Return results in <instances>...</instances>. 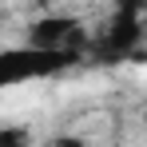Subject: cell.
Segmentation results:
<instances>
[{
    "mask_svg": "<svg viewBox=\"0 0 147 147\" xmlns=\"http://www.w3.org/2000/svg\"><path fill=\"white\" fill-rule=\"evenodd\" d=\"M32 139H28L24 127H0V147H28Z\"/></svg>",
    "mask_w": 147,
    "mask_h": 147,
    "instance_id": "6da1fadb",
    "label": "cell"
},
{
    "mask_svg": "<svg viewBox=\"0 0 147 147\" xmlns=\"http://www.w3.org/2000/svg\"><path fill=\"white\" fill-rule=\"evenodd\" d=\"M56 147H84V139H72V135H64V139H56Z\"/></svg>",
    "mask_w": 147,
    "mask_h": 147,
    "instance_id": "7a4b0ae2",
    "label": "cell"
}]
</instances>
